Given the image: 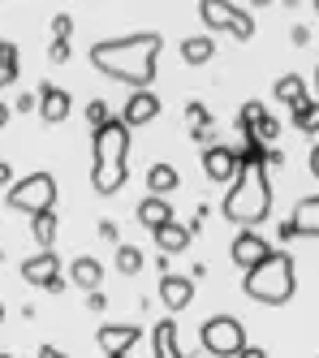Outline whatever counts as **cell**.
<instances>
[{
    "instance_id": "cell-17",
    "label": "cell",
    "mask_w": 319,
    "mask_h": 358,
    "mask_svg": "<svg viewBox=\"0 0 319 358\" xmlns=\"http://www.w3.org/2000/svg\"><path fill=\"white\" fill-rule=\"evenodd\" d=\"M199 17H203L207 31H229V35H233L237 5H229V0H203V5H199Z\"/></svg>"
},
{
    "instance_id": "cell-26",
    "label": "cell",
    "mask_w": 319,
    "mask_h": 358,
    "mask_svg": "<svg viewBox=\"0 0 319 358\" xmlns=\"http://www.w3.org/2000/svg\"><path fill=\"white\" fill-rule=\"evenodd\" d=\"M294 125H298L302 134L319 138V99H306L302 108H294Z\"/></svg>"
},
{
    "instance_id": "cell-28",
    "label": "cell",
    "mask_w": 319,
    "mask_h": 358,
    "mask_svg": "<svg viewBox=\"0 0 319 358\" xmlns=\"http://www.w3.org/2000/svg\"><path fill=\"white\" fill-rule=\"evenodd\" d=\"M87 121H91V130H104V125L113 121V104H108V99H91V104H87Z\"/></svg>"
},
{
    "instance_id": "cell-4",
    "label": "cell",
    "mask_w": 319,
    "mask_h": 358,
    "mask_svg": "<svg viewBox=\"0 0 319 358\" xmlns=\"http://www.w3.org/2000/svg\"><path fill=\"white\" fill-rule=\"evenodd\" d=\"M242 294L263 302V306H285L298 294V264L289 250H272V259H263L255 272L242 276Z\"/></svg>"
},
{
    "instance_id": "cell-23",
    "label": "cell",
    "mask_w": 319,
    "mask_h": 358,
    "mask_svg": "<svg viewBox=\"0 0 319 358\" xmlns=\"http://www.w3.org/2000/svg\"><path fill=\"white\" fill-rule=\"evenodd\" d=\"M57 212H35L31 216V238L39 242V250H52V242H57Z\"/></svg>"
},
{
    "instance_id": "cell-42",
    "label": "cell",
    "mask_w": 319,
    "mask_h": 358,
    "mask_svg": "<svg viewBox=\"0 0 319 358\" xmlns=\"http://www.w3.org/2000/svg\"><path fill=\"white\" fill-rule=\"evenodd\" d=\"M281 164H285V151L272 147V151H268V169H281Z\"/></svg>"
},
{
    "instance_id": "cell-41",
    "label": "cell",
    "mask_w": 319,
    "mask_h": 358,
    "mask_svg": "<svg viewBox=\"0 0 319 358\" xmlns=\"http://www.w3.org/2000/svg\"><path fill=\"white\" fill-rule=\"evenodd\" d=\"M237 358H268V350H263V345H246V350L237 354Z\"/></svg>"
},
{
    "instance_id": "cell-10",
    "label": "cell",
    "mask_w": 319,
    "mask_h": 358,
    "mask_svg": "<svg viewBox=\"0 0 319 358\" xmlns=\"http://www.w3.org/2000/svg\"><path fill=\"white\" fill-rule=\"evenodd\" d=\"M139 341H143V328H139V324H104V328L95 332V345L108 354V358L129 354V345H139Z\"/></svg>"
},
{
    "instance_id": "cell-24",
    "label": "cell",
    "mask_w": 319,
    "mask_h": 358,
    "mask_svg": "<svg viewBox=\"0 0 319 358\" xmlns=\"http://www.w3.org/2000/svg\"><path fill=\"white\" fill-rule=\"evenodd\" d=\"M113 264H117V272H121V276H134V272H143V264H147V259H143V250H139V246L121 242V246H117V255H113Z\"/></svg>"
},
{
    "instance_id": "cell-39",
    "label": "cell",
    "mask_w": 319,
    "mask_h": 358,
    "mask_svg": "<svg viewBox=\"0 0 319 358\" xmlns=\"http://www.w3.org/2000/svg\"><path fill=\"white\" fill-rule=\"evenodd\" d=\"M306 164H311V177H319V143H311V156H306Z\"/></svg>"
},
{
    "instance_id": "cell-34",
    "label": "cell",
    "mask_w": 319,
    "mask_h": 358,
    "mask_svg": "<svg viewBox=\"0 0 319 358\" xmlns=\"http://www.w3.org/2000/svg\"><path fill=\"white\" fill-rule=\"evenodd\" d=\"M185 117H190L194 125H203V121H216V117L207 113V104H199V99H194V104H185Z\"/></svg>"
},
{
    "instance_id": "cell-33",
    "label": "cell",
    "mask_w": 319,
    "mask_h": 358,
    "mask_svg": "<svg viewBox=\"0 0 319 358\" xmlns=\"http://www.w3.org/2000/svg\"><path fill=\"white\" fill-rule=\"evenodd\" d=\"M194 143H203V147H211V138H216V121H203V125H194Z\"/></svg>"
},
{
    "instance_id": "cell-37",
    "label": "cell",
    "mask_w": 319,
    "mask_h": 358,
    "mask_svg": "<svg viewBox=\"0 0 319 358\" xmlns=\"http://www.w3.org/2000/svg\"><path fill=\"white\" fill-rule=\"evenodd\" d=\"M289 39H294L298 48H306V43H311V31H306V27H294V31H289Z\"/></svg>"
},
{
    "instance_id": "cell-14",
    "label": "cell",
    "mask_w": 319,
    "mask_h": 358,
    "mask_svg": "<svg viewBox=\"0 0 319 358\" xmlns=\"http://www.w3.org/2000/svg\"><path fill=\"white\" fill-rule=\"evenodd\" d=\"M134 216H139V224H143V229H151V234L177 220L173 203H169V199H160V194H143V199H139V208H134Z\"/></svg>"
},
{
    "instance_id": "cell-47",
    "label": "cell",
    "mask_w": 319,
    "mask_h": 358,
    "mask_svg": "<svg viewBox=\"0 0 319 358\" xmlns=\"http://www.w3.org/2000/svg\"><path fill=\"white\" fill-rule=\"evenodd\" d=\"M315 13H319V0H315Z\"/></svg>"
},
{
    "instance_id": "cell-13",
    "label": "cell",
    "mask_w": 319,
    "mask_h": 358,
    "mask_svg": "<svg viewBox=\"0 0 319 358\" xmlns=\"http://www.w3.org/2000/svg\"><path fill=\"white\" fill-rule=\"evenodd\" d=\"M160 95L155 91H129V99H125V108H121V121L134 130V125H147V121H155L160 117Z\"/></svg>"
},
{
    "instance_id": "cell-31",
    "label": "cell",
    "mask_w": 319,
    "mask_h": 358,
    "mask_svg": "<svg viewBox=\"0 0 319 358\" xmlns=\"http://www.w3.org/2000/svg\"><path fill=\"white\" fill-rule=\"evenodd\" d=\"M69 31H73V17H69V13H57V17H52V39H69Z\"/></svg>"
},
{
    "instance_id": "cell-49",
    "label": "cell",
    "mask_w": 319,
    "mask_h": 358,
    "mask_svg": "<svg viewBox=\"0 0 319 358\" xmlns=\"http://www.w3.org/2000/svg\"><path fill=\"white\" fill-rule=\"evenodd\" d=\"M121 358H129V354H121Z\"/></svg>"
},
{
    "instance_id": "cell-46",
    "label": "cell",
    "mask_w": 319,
    "mask_h": 358,
    "mask_svg": "<svg viewBox=\"0 0 319 358\" xmlns=\"http://www.w3.org/2000/svg\"><path fill=\"white\" fill-rule=\"evenodd\" d=\"M0 324H5V302H0Z\"/></svg>"
},
{
    "instance_id": "cell-21",
    "label": "cell",
    "mask_w": 319,
    "mask_h": 358,
    "mask_svg": "<svg viewBox=\"0 0 319 358\" xmlns=\"http://www.w3.org/2000/svg\"><path fill=\"white\" fill-rule=\"evenodd\" d=\"M190 224H164V229H155V242H160V250H164V255H181L185 246H190Z\"/></svg>"
},
{
    "instance_id": "cell-12",
    "label": "cell",
    "mask_w": 319,
    "mask_h": 358,
    "mask_svg": "<svg viewBox=\"0 0 319 358\" xmlns=\"http://www.w3.org/2000/svg\"><path fill=\"white\" fill-rule=\"evenodd\" d=\"M160 302H164V311H185L194 302V276H181V272L160 276Z\"/></svg>"
},
{
    "instance_id": "cell-15",
    "label": "cell",
    "mask_w": 319,
    "mask_h": 358,
    "mask_svg": "<svg viewBox=\"0 0 319 358\" xmlns=\"http://www.w3.org/2000/svg\"><path fill=\"white\" fill-rule=\"evenodd\" d=\"M69 108H73V99H69L65 87H52V83L39 87V117H43L48 125H61V121L69 117Z\"/></svg>"
},
{
    "instance_id": "cell-5",
    "label": "cell",
    "mask_w": 319,
    "mask_h": 358,
    "mask_svg": "<svg viewBox=\"0 0 319 358\" xmlns=\"http://www.w3.org/2000/svg\"><path fill=\"white\" fill-rule=\"evenodd\" d=\"M9 208L13 212H26V216H35V212H57V177L52 173H26L22 182L9 186Z\"/></svg>"
},
{
    "instance_id": "cell-22",
    "label": "cell",
    "mask_w": 319,
    "mask_h": 358,
    "mask_svg": "<svg viewBox=\"0 0 319 358\" xmlns=\"http://www.w3.org/2000/svg\"><path fill=\"white\" fill-rule=\"evenodd\" d=\"M177 182H181V173H177L173 164H164V160L147 169V190H151V194H160V199H164L169 190H177Z\"/></svg>"
},
{
    "instance_id": "cell-36",
    "label": "cell",
    "mask_w": 319,
    "mask_h": 358,
    "mask_svg": "<svg viewBox=\"0 0 319 358\" xmlns=\"http://www.w3.org/2000/svg\"><path fill=\"white\" fill-rule=\"evenodd\" d=\"M99 238H104V242H121V234H117L113 220H99Z\"/></svg>"
},
{
    "instance_id": "cell-9",
    "label": "cell",
    "mask_w": 319,
    "mask_h": 358,
    "mask_svg": "<svg viewBox=\"0 0 319 358\" xmlns=\"http://www.w3.org/2000/svg\"><path fill=\"white\" fill-rule=\"evenodd\" d=\"M203 173H207V182H237V173H242V164H237V151L225 147V143H211L203 147Z\"/></svg>"
},
{
    "instance_id": "cell-38",
    "label": "cell",
    "mask_w": 319,
    "mask_h": 358,
    "mask_svg": "<svg viewBox=\"0 0 319 358\" xmlns=\"http://www.w3.org/2000/svg\"><path fill=\"white\" fill-rule=\"evenodd\" d=\"M35 358H69L65 350H57V345H39V354Z\"/></svg>"
},
{
    "instance_id": "cell-40",
    "label": "cell",
    "mask_w": 319,
    "mask_h": 358,
    "mask_svg": "<svg viewBox=\"0 0 319 358\" xmlns=\"http://www.w3.org/2000/svg\"><path fill=\"white\" fill-rule=\"evenodd\" d=\"M87 306H91V311H104V306H108V298H104V294H87Z\"/></svg>"
},
{
    "instance_id": "cell-16",
    "label": "cell",
    "mask_w": 319,
    "mask_h": 358,
    "mask_svg": "<svg viewBox=\"0 0 319 358\" xmlns=\"http://www.w3.org/2000/svg\"><path fill=\"white\" fill-rule=\"evenodd\" d=\"M69 280L78 289H87V294H99V280H104V264L95 259V255H78V259L69 264Z\"/></svg>"
},
{
    "instance_id": "cell-43",
    "label": "cell",
    "mask_w": 319,
    "mask_h": 358,
    "mask_svg": "<svg viewBox=\"0 0 319 358\" xmlns=\"http://www.w3.org/2000/svg\"><path fill=\"white\" fill-rule=\"evenodd\" d=\"M9 177H13V169H9V160H0V186L9 190Z\"/></svg>"
},
{
    "instance_id": "cell-27",
    "label": "cell",
    "mask_w": 319,
    "mask_h": 358,
    "mask_svg": "<svg viewBox=\"0 0 319 358\" xmlns=\"http://www.w3.org/2000/svg\"><path fill=\"white\" fill-rule=\"evenodd\" d=\"M17 83V48L9 39H0V87Z\"/></svg>"
},
{
    "instance_id": "cell-29",
    "label": "cell",
    "mask_w": 319,
    "mask_h": 358,
    "mask_svg": "<svg viewBox=\"0 0 319 358\" xmlns=\"http://www.w3.org/2000/svg\"><path fill=\"white\" fill-rule=\"evenodd\" d=\"M250 138H259L263 147H268V143H276V138H281V121H276V117H263V121L255 125V134H250Z\"/></svg>"
},
{
    "instance_id": "cell-25",
    "label": "cell",
    "mask_w": 319,
    "mask_h": 358,
    "mask_svg": "<svg viewBox=\"0 0 319 358\" xmlns=\"http://www.w3.org/2000/svg\"><path fill=\"white\" fill-rule=\"evenodd\" d=\"M263 117H268V108H263L259 99H246V104L237 108V130H242V134L250 138V134H255V125H259Z\"/></svg>"
},
{
    "instance_id": "cell-7",
    "label": "cell",
    "mask_w": 319,
    "mask_h": 358,
    "mask_svg": "<svg viewBox=\"0 0 319 358\" xmlns=\"http://www.w3.org/2000/svg\"><path fill=\"white\" fill-rule=\"evenodd\" d=\"M276 238L281 242H294V238H319V194H306L294 203L289 220L276 224Z\"/></svg>"
},
{
    "instance_id": "cell-1",
    "label": "cell",
    "mask_w": 319,
    "mask_h": 358,
    "mask_svg": "<svg viewBox=\"0 0 319 358\" xmlns=\"http://www.w3.org/2000/svg\"><path fill=\"white\" fill-rule=\"evenodd\" d=\"M160 48H164V35L160 31H134V35H121V39H99V43H91V65L104 78L125 83L129 91H151Z\"/></svg>"
},
{
    "instance_id": "cell-6",
    "label": "cell",
    "mask_w": 319,
    "mask_h": 358,
    "mask_svg": "<svg viewBox=\"0 0 319 358\" xmlns=\"http://www.w3.org/2000/svg\"><path fill=\"white\" fill-rule=\"evenodd\" d=\"M199 341H203V350L211 358H237L246 350V328H242V320H233V315H211L199 328Z\"/></svg>"
},
{
    "instance_id": "cell-20",
    "label": "cell",
    "mask_w": 319,
    "mask_h": 358,
    "mask_svg": "<svg viewBox=\"0 0 319 358\" xmlns=\"http://www.w3.org/2000/svg\"><path fill=\"white\" fill-rule=\"evenodd\" d=\"M272 91H276V99H281V104H289V108H302L306 99H311V95H306V83L298 78V73H281Z\"/></svg>"
},
{
    "instance_id": "cell-2",
    "label": "cell",
    "mask_w": 319,
    "mask_h": 358,
    "mask_svg": "<svg viewBox=\"0 0 319 358\" xmlns=\"http://www.w3.org/2000/svg\"><path fill=\"white\" fill-rule=\"evenodd\" d=\"M129 160V125L121 117H113L104 130H91V186L99 194H117L125 186V169Z\"/></svg>"
},
{
    "instance_id": "cell-48",
    "label": "cell",
    "mask_w": 319,
    "mask_h": 358,
    "mask_svg": "<svg viewBox=\"0 0 319 358\" xmlns=\"http://www.w3.org/2000/svg\"><path fill=\"white\" fill-rule=\"evenodd\" d=\"M0 358H13V354H0Z\"/></svg>"
},
{
    "instance_id": "cell-18",
    "label": "cell",
    "mask_w": 319,
    "mask_h": 358,
    "mask_svg": "<svg viewBox=\"0 0 319 358\" xmlns=\"http://www.w3.org/2000/svg\"><path fill=\"white\" fill-rule=\"evenodd\" d=\"M151 354L155 358H185L181 354V341H177V324L173 320H160L151 328Z\"/></svg>"
},
{
    "instance_id": "cell-19",
    "label": "cell",
    "mask_w": 319,
    "mask_h": 358,
    "mask_svg": "<svg viewBox=\"0 0 319 358\" xmlns=\"http://www.w3.org/2000/svg\"><path fill=\"white\" fill-rule=\"evenodd\" d=\"M211 57H216V39L211 35H185L181 39V61L185 65H207Z\"/></svg>"
},
{
    "instance_id": "cell-35",
    "label": "cell",
    "mask_w": 319,
    "mask_h": 358,
    "mask_svg": "<svg viewBox=\"0 0 319 358\" xmlns=\"http://www.w3.org/2000/svg\"><path fill=\"white\" fill-rule=\"evenodd\" d=\"M13 108H17V113H39V95H17Z\"/></svg>"
},
{
    "instance_id": "cell-8",
    "label": "cell",
    "mask_w": 319,
    "mask_h": 358,
    "mask_svg": "<svg viewBox=\"0 0 319 358\" xmlns=\"http://www.w3.org/2000/svg\"><path fill=\"white\" fill-rule=\"evenodd\" d=\"M229 255H233V264L242 268V272H255L263 259H272V242L263 238L259 229H237V238H233Z\"/></svg>"
},
{
    "instance_id": "cell-50",
    "label": "cell",
    "mask_w": 319,
    "mask_h": 358,
    "mask_svg": "<svg viewBox=\"0 0 319 358\" xmlns=\"http://www.w3.org/2000/svg\"><path fill=\"white\" fill-rule=\"evenodd\" d=\"M315 358H319V354H315Z\"/></svg>"
},
{
    "instance_id": "cell-32",
    "label": "cell",
    "mask_w": 319,
    "mask_h": 358,
    "mask_svg": "<svg viewBox=\"0 0 319 358\" xmlns=\"http://www.w3.org/2000/svg\"><path fill=\"white\" fill-rule=\"evenodd\" d=\"M48 61H52V65L69 61V39H52V48H48Z\"/></svg>"
},
{
    "instance_id": "cell-44",
    "label": "cell",
    "mask_w": 319,
    "mask_h": 358,
    "mask_svg": "<svg viewBox=\"0 0 319 358\" xmlns=\"http://www.w3.org/2000/svg\"><path fill=\"white\" fill-rule=\"evenodd\" d=\"M5 125H9V104L0 99V130H5Z\"/></svg>"
},
{
    "instance_id": "cell-11",
    "label": "cell",
    "mask_w": 319,
    "mask_h": 358,
    "mask_svg": "<svg viewBox=\"0 0 319 358\" xmlns=\"http://www.w3.org/2000/svg\"><path fill=\"white\" fill-rule=\"evenodd\" d=\"M22 280L26 285H39V289H52L61 280V259L57 250H39L31 259H22Z\"/></svg>"
},
{
    "instance_id": "cell-30",
    "label": "cell",
    "mask_w": 319,
    "mask_h": 358,
    "mask_svg": "<svg viewBox=\"0 0 319 358\" xmlns=\"http://www.w3.org/2000/svg\"><path fill=\"white\" fill-rule=\"evenodd\" d=\"M255 35V17L246 9H237V22H233V39H250Z\"/></svg>"
},
{
    "instance_id": "cell-3",
    "label": "cell",
    "mask_w": 319,
    "mask_h": 358,
    "mask_svg": "<svg viewBox=\"0 0 319 358\" xmlns=\"http://www.w3.org/2000/svg\"><path fill=\"white\" fill-rule=\"evenodd\" d=\"M225 220H233L237 229H255L268 220L272 212V182H268V169H242L237 182L229 186L225 203H220Z\"/></svg>"
},
{
    "instance_id": "cell-45",
    "label": "cell",
    "mask_w": 319,
    "mask_h": 358,
    "mask_svg": "<svg viewBox=\"0 0 319 358\" xmlns=\"http://www.w3.org/2000/svg\"><path fill=\"white\" fill-rule=\"evenodd\" d=\"M311 83H315V95H319V65H315V73H311Z\"/></svg>"
}]
</instances>
